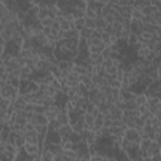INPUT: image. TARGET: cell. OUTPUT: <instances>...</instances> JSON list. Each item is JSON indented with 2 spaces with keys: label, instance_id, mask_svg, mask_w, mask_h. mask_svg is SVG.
Returning a JSON list of instances; mask_svg holds the SVG:
<instances>
[{
  "label": "cell",
  "instance_id": "1",
  "mask_svg": "<svg viewBox=\"0 0 161 161\" xmlns=\"http://www.w3.org/2000/svg\"><path fill=\"white\" fill-rule=\"evenodd\" d=\"M58 135L60 136L62 140H68V137L73 134V128L71 125H64V126H60V128L57 131Z\"/></svg>",
  "mask_w": 161,
  "mask_h": 161
},
{
  "label": "cell",
  "instance_id": "2",
  "mask_svg": "<svg viewBox=\"0 0 161 161\" xmlns=\"http://www.w3.org/2000/svg\"><path fill=\"white\" fill-rule=\"evenodd\" d=\"M24 151L28 156H31V155H40L42 152V147L39 145H33V144H25L24 146Z\"/></svg>",
  "mask_w": 161,
  "mask_h": 161
},
{
  "label": "cell",
  "instance_id": "3",
  "mask_svg": "<svg viewBox=\"0 0 161 161\" xmlns=\"http://www.w3.org/2000/svg\"><path fill=\"white\" fill-rule=\"evenodd\" d=\"M103 60H105V58L102 57V54H88V64H91L93 67L101 66Z\"/></svg>",
  "mask_w": 161,
  "mask_h": 161
},
{
  "label": "cell",
  "instance_id": "4",
  "mask_svg": "<svg viewBox=\"0 0 161 161\" xmlns=\"http://www.w3.org/2000/svg\"><path fill=\"white\" fill-rule=\"evenodd\" d=\"M79 84V76L74 72H71L67 77V83H66V87L67 88H71V87H77ZM64 87V88H66Z\"/></svg>",
  "mask_w": 161,
  "mask_h": 161
},
{
  "label": "cell",
  "instance_id": "5",
  "mask_svg": "<svg viewBox=\"0 0 161 161\" xmlns=\"http://www.w3.org/2000/svg\"><path fill=\"white\" fill-rule=\"evenodd\" d=\"M125 139L128 141H137V142L141 141V137L139 136V134L135 128H127L125 132Z\"/></svg>",
  "mask_w": 161,
  "mask_h": 161
},
{
  "label": "cell",
  "instance_id": "6",
  "mask_svg": "<svg viewBox=\"0 0 161 161\" xmlns=\"http://www.w3.org/2000/svg\"><path fill=\"white\" fill-rule=\"evenodd\" d=\"M57 121L60 123V126H64V125H69V113L62 108V111L59 112V115L57 116Z\"/></svg>",
  "mask_w": 161,
  "mask_h": 161
},
{
  "label": "cell",
  "instance_id": "7",
  "mask_svg": "<svg viewBox=\"0 0 161 161\" xmlns=\"http://www.w3.org/2000/svg\"><path fill=\"white\" fill-rule=\"evenodd\" d=\"M54 20L59 23V26H60V30H62V31H68V30L73 29V24H71L68 20H66L63 17H60V18H55Z\"/></svg>",
  "mask_w": 161,
  "mask_h": 161
},
{
  "label": "cell",
  "instance_id": "8",
  "mask_svg": "<svg viewBox=\"0 0 161 161\" xmlns=\"http://www.w3.org/2000/svg\"><path fill=\"white\" fill-rule=\"evenodd\" d=\"M94 121L96 117L92 116L91 113L84 115V130H94Z\"/></svg>",
  "mask_w": 161,
  "mask_h": 161
},
{
  "label": "cell",
  "instance_id": "9",
  "mask_svg": "<svg viewBox=\"0 0 161 161\" xmlns=\"http://www.w3.org/2000/svg\"><path fill=\"white\" fill-rule=\"evenodd\" d=\"M13 106H14V108H15V111H25V108H26V106H28V103L20 97H19L14 101V103H13Z\"/></svg>",
  "mask_w": 161,
  "mask_h": 161
},
{
  "label": "cell",
  "instance_id": "10",
  "mask_svg": "<svg viewBox=\"0 0 161 161\" xmlns=\"http://www.w3.org/2000/svg\"><path fill=\"white\" fill-rule=\"evenodd\" d=\"M135 102H136L137 107H139V106H146V105H147V96H146V93H145V92L137 93L136 98H135Z\"/></svg>",
  "mask_w": 161,
  "mask_h": 161
},
{
  "label": "cell",
  "instance_id": "11",
  "mask_svg": "<svg viewBox=\"0 0 161 161\" xmlns=\"http://www.w3.org/2000/svg\"><path fill=\"white\" fill-rule=\"evenodd\" d=\"M144 17H142V13H141V9L137 8V7H132L131 5V19L132 20H141Z\"/></svg>",
  "mask_w": 161,
  "mask_h": 161
},
{
  "label": "cell",
  "instance_id": "12",
  "mask_svg": "<svg viewBox=\"0 0 161 161\" xmlns=\"http://www.w3.org/2000/svg\"><path fill=\"white\" fill-rule=\"evenodd\" d=\"M155 12H156V8H155L154 5H151V2H150V4H149V5H146V7H144V8L141 9L142 17H151Z\"/></svg>",
  "mask_w": 161,
  "mask_h": 161
},
{
  "label": "cell",
  "instance_id": "13",
  "mask_svg": "<svg viewBox=\"0 0 161 161\" xmlns=\"http://www.w3.org/2000/svg\"><path fill=\"white\" fill-rule=\"evenodd\" d=\"M92 33H93V30L92 29H88V28H83L81 31H79V39H84V40H87V39H89L91 37H92Z\"/></svg>",
  "mask_w": 161,
  "mask_h": 161
},
{
  "label": "cell",
  "instance_id": "14",
  "mask_svg": "<svg viewBox=\"0 0 161 161\" xmlns=\"http://www.w3.org/2000/svg\"><path fill=\"white\" fill-rule=\"evenodd\" d=\"M36 132L42 136H47L49 132V127L45 125H36Z\"/></svg>",
  "mask_w": 161,
  "mask_h": 161
},
{
  "label": "cell",
  "instance_id": "15",
  "mask_svg": "<svg viewBox=\"0 0 161 161\" xmlns=\"http://www.w3.org/2000/svg\"><path fill=\"white\" fill-rule=\"evenodd\" d=\"M105 45H96V47H89L88 48V54H102V52L105 50Z\"/></svg>",
  "mask_w": 161,
  "mask_h": 161
},
{
  "label": "cell",
  "instance_id": "16",
  "mask_svg": "<svg viewBox=\"0 0 161 161\" xmlns=\"http://www.w3.org/2000/svg\"><path fill=\"white\" fill-rule=\"evenodd\" d=\"M106 25H107V21H106V19H105V18L100 17V18L96 19V29H97V30L103 31V29L106 28Z\"/></svg>",
  "mask_w": 161,
  "mask_h": 161
},
{
  "label": "cell",
  "instance_id": "17",
  "mask_svg": "<svg viewBox=\"0 0 161 161\" xmlns=\"http://www.w3.org/2000/svg\"><path fill=\"white\" fill-rule=\"evenodd\" d=\"M86 26V18H81V19H76L73 23V28L78 31H81L83 28Z\"/></svg>",
  "mask_w": 161,
  "mask_h": 161
},
{
  "label": "cell",
  "instance_id": "18",
  "mask_svg": "<svg viewBox=\"0 0 161 161\" xmlns=\"http://www.w3.org/2000/svg\"><path fill=\"white\" fill-rule=\"evenodd\" d=\"M120 15H121L123 19H131V5H130V7L121 8Z\"/></svg>",
  "mask_w": 161,
  "mask_h": 161
},
{
  "label": "cell",
  "instance_id": "19",
  "mask_svg": "<svg viewBox=\"0 0 161 161\" xmlns=\"http://www.w3.org/2000/svg\"><path fill=\"white\" fill-rule=\"evenodd\" d=\"M103 123H105V116L103 115H100L98 117H96V121H94V130H100V128L103 127Z\"/></svg>",
  "mask_w": 161,
  "mask_h": 161
},
{
  "label": "cell",
  "instance_id": "20",
  "mask_svg": "<svg viewBox=\"0 0 161 161\" xmlns=\"http://www.w3.org/2000/svg\"><path fill=\"white\" fill-rule=\"evenodd\" d=\"M152 140L151 139H141L140 141V150H149L151 146Z\"/></svg>",
  "mask_w": 161,
  "mask_h": 161
},
{
  "label": "cell",
  "instance_id": "21",
  "mask_svg": "<svg viewBox=\"0 0 161 161\" xmlns=\"http://www.w3.org/2000/svg\"><path fill=\"white\" fill-rule=\"evenodd\" d=\"M84 14H86V18H89V19H97V18H98L97 12L93 10V9H91V8H88V7H87Z\"/></svg>",
  "mask_w": 161,
  "mask_h": 161
},
{
  "label": "cell",
  "instance_id": "22",
  "mask_svg": "<svg viewBox=\"0 0 161 161\" xmlns=\"http://www.w3.org/2000/svg\"><path fill=\"white\" fill-rule=\"evenodd\" d=\"M86 42H87V44H88V48H89V47H96V45H101V44H102V40H101V39L93 38V37H91V38L87 39Z\"/></svg>",
  "mask_w": 161,
  "mask_h": 161
},
{
  "label": "cell",
  "instance_id": "23",
  "mask_svg": "<svg viewBox=\"0 0 161 161\" xmlns=\"http://www.w3.org/2000/svg\"><path fill=\"white\" fill-rule=\"evenodd\" d=\"M53 24H54V19H52V18H49V17L45 18V19H43V20H40L42 28H52Z\"/></svg>",
  "mask_w": 161,
  "mask_h": 161
},
{
  "label": "cell",
  "instance_id": "24",
  "mask_svg": "<svg viewBox=\"0 0 161 161\" xmlns=\"http://www.w3.org/2000/svg\"><path fill=\"white\" fill-rule=\"evenodd\" d=\"M79 83L86 86V87H88L92 83V78H89L87 74H82V76H79Z\"/></svg>",
  "mask_w": 161,
  "mask_h": 161
},
{
  "label": "cell",
  "instance_id": "25",
  "mask_svg": "<svg viewBox=\"0 0 161 161\" xmlns=\"http://www.w3.org/2000/svg\"><path fill=\"white\" fill-rule=\"evenodd\" d=\"M50 86H52L54 89H57L58 92H62V91H63V84H62V82H60L58 78H54Z\"/></svg>",
  "mask_w": 161,
  "mask_h": 161
},
{
  "label": "cell",
  "instance_id": "26",
  "mask_svg": "<svg viewBox=\"0 0 161 161\" xmlns=\"http://www.w3.org/2000/svg\"><path fill=\"white\" fill-rule=\"evenodd\" d=\"M140 37L144 39V40H151V39H154V34L151 33V31H147V30H144L142 33L140 34Z\"/></svg>",
  "mask_w": 161,
  "mask_h": 161
},
{
  "label": "cell",
  "instance_id": "27",
  "mask_svg": "<svg viewBox=\"0 0 161 161\" xmlns=\"http://www.w3.org/2000/svg\"><path fill=\"white\" fill-rule=\"evenodd\" d=\"M103 33H106V34H108V36H116V30L113 29L112 24H107L106 28L103 29Z\"/></svg>",
  "mask_w": 161,
  "mask_h": 161
},
{
  "label": "cell",
  "instance_id": "28",
  "mask_svg": "<svg viewBox=\"0 0 161 161\" xmlns=\"http://www.w3.org/2000/svg\"><path fill=\"white\" fill-rule=\"evenodd\" d=\"M86 28L94 30V29H96V19H89V18H86Z\"/></svg>",
  "mask_w": 161,
  "mask_h": 161
},
{
  "label": "cell",
  "instance_id": "29",
  "mask_svg": "<svg viewBox=\"0 0 161 161\" xmlns=\"http://www.w3.org/2000/svg\"><path fill=\"white\" fill-rule=\"evenodd\" d=\"M131 25H132V19H123L122 21V28L126 30H131Z\"/></svg>",
  "mask_w": 161,
  "mask_h": 161
},
{
  "label": "cell",
  "instance_id": "30",
  "mask_svg": "<svg viewBox=\"0 0 161 161\" xmlns=\"http://www.w3.org/2000/svg\"><path fill=\"white\" fill-rule=\"evenodd\" d=\"M108 86L112 88V89H121V82L116 81V79H112L108 82Z\"/></svg>",
  "mask_w": 161,
  "mask_h": 161
},
{
  "label": "cell",
  "instance_id": "31",
  "mask_svg": "<svg viewBox=\"0 0 161 161\" xmlns=\"http://www.w3.org/2000/svg\"><path fill=\"white\" fill-rule=\"evenodd\" d=\"M102 66H103V68L106 69V68H110V67H112L113 66V60L112 59H105L103 60V63H102Z\"/></svg>",
  "mask_w": 161,
  "mask_h": 161
},
{
  "label": "cell",
  "instance_id": "32",
  "mask_svg": "<svg viewBox=\"0 0 161 161\" xmlns=\"http://www.w3.org/2000/svg\"><path fill=\"white\" fill-rule=\"evenodd\" d=\"M151 5H154L156 10L161 12V0H151Z\"/></svg>",
  "mask_w": 161,
  "mask_h": 161
},
{
  "label": "cell",
  "instance_id": "33",
  "mask_svg": "<svg viewBox=\"0 0 161 161\" xmlns=\"http://www.w3.org/2000/svg\"><path fill=\"white\" fill-rule=\"evenodd\" d=\"M110 54H111V47H106L105 50L102 52V57H103L105 59H108V58H110Z\"/></svg>",
  "mask_w": 161,
  "mask_h": 161
},
{
  "label": "cell",
  "instance_id": "34",
  "mask_svg": "<svg viewBox=\"0 0 161 161\" xmlns=\"http://www.w3.org/2000/svg\"><path fill=\"white\" fill-rule=\"evenodd\" d=\"M136 110L139 111V113H140L141 116H144L146 112H149V110H147V106H139Z\"/></svg>",
  "mask_w": 161,
  "mask_h": 161
},
{
  "label": "cell",
  "instance_id": "35",
  "mask_svg": "<svg viewBox=\"0 0 161 161\" xmlns=\"http://www.w3.org/2000/svg\"><path fill=\"white\" fill-rule=\"evenodd\" d=\"M91 161H103V156L102 155L93 156V157H91Z\"/></svg>",
  "mask_w": 161,
  "mask_h": 161
},
{
  "label": "cell",
  "instance_id": "36",
  "mask_svg": "<svg viewBox=\"0 0 161 161\" xmlns=\"http://www.w3.org/2000/svg\"><path fill=\"white\" fill-rule=\"evenodd\" d=\"M105 19H106L107 24H112V23L115 21V17H113V15H108V17H106Z\"/></svg>",
  "mask_w": 161,
  "mask_h": 161
}]
</instances>
